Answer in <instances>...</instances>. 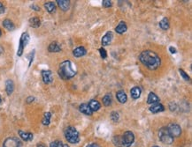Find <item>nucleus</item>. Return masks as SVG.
I'll list each match as a JSON object with an SVG mask.
<instances>
[{
	"instance_id": "1",
	"label": "nucleus",
	"mask_w": 192,
	"mask_h": 147,
	"mask_svg": "<svg viewBox=\"0 0 192 147\" xmlns=\"http://www.w3.org/2000/svg\"><path fill=\"white\" fill-rule=\"evenodd\" d=\"M139 60L150 70H156L161 65L160 57L151 50H144L139 55Z\"/></svg>"
},
{
	"instance_id": "2",
	"label": "nucleus",
	"mask_w": 192,
	"mask_h": 147,
	"mask_svg": "<svg viewBox=\"0 0 192 147\" xmlns=\"http://www.w3.org/2000/svg\"><path fill=\"white\" fill-rule=\"evenodd\" d=\"M135 141L134 133L131 131H126L121 136H115L112 138L114 145L117 147H130Z\"/></svg>"
},
{
	"instance_id": "3",
	"label": "nucleus",
	"mask_w": 192,
	"mask_h": 147,
	"mask_svg": "<svg viewBox=\"0 0 192 147\" xmlns=\"http://www.w3.org/2000/svg\"><path fill=\"white\" fill-rule=\"evenodd\" d=\"M76 74V72L73 69V65L70 61H64L61 63L59 68V75L62 79L67 80L72 79Z\"/></svg>"
},
{
	"instance_id": "4",
	"label": "nucleus",
	"mask_w": 192,
	"mask_h": 147,
	"mask_svg": "<svg viewBox=\"0 0 192 147\" xmlns=\"http://www.w3.org/2000/svg\"><path fill=\"white\" fill-rule=\"evenodd\" d=\"M65 137L66 138V140L71 143V144H77L80 141V136H79V132L77 131V129L74 127H67L65 130Z\"/></svg>"
},
{
	"instance_id": "5",
	"label": "nucleus",
	"mask_w": 192,
	"mask_h": 147,
	"mask_svg": "<svg viewBox=\"0 0 192 147\" xmlns=\"http://www.w3.org/2000/svg\"><path fill=\"white\" fill-rule=\"evenodd\" d=\"M158 138L160 139V141L165 145H171V144L174 143V138L169 134L167 128H165V127H163V128L159 129Z\"/></svg>"
},
{
	"instance_id": "6",
	"label": "nucleus",
	"mask_w": 192,
	"mask_h": 147,
	"mask_svg": "<svg viewBox=\"0 0 192 147\" xmlns=\"http://www.w3.org/2000/svg\"><path fill=\"white\" fill-rule=\"evenodd\" d=\"M167 130H168L169 134L174 138L180 137L182 134L181 126L177 123H170L167 127Z\"/></svg>"
},
{
	"instance_id": "7",
	"label": "nucleus",
	"mask_w": 192,
	"mask_h": 147,
	"mask_svg": "<svg viewBox=\"0 0 192 147\" xmlns=\"http://www.w3.org/2000/svg\"><path fill=\"white\" fill-rule=\"evenodd\" d=\"M28 41H29V35H28V34L27 33H23L21 37H20V45H19V49L18 52H17V55L19 56H20V55H22L23 50H24L25 47L27 46Z\"/></svg>"
},
{
	"instance_id": "8",
	"label": "nucleus",
	"mask_w": 192,
	"mask_h": 147,
	"mask_svg": "<svg viewBox=\"0 0 192 147\" xmlns=\"http://www.w3.org/2000/svg\"><path fill=\"white\" fill-rule=\"evenodd\" d=\"M3 147H22V142L17 138H8L5 140Z\"/></svg>"
},
{
	"instance_id": "9",
	"label": "nucleus",
	"mask_w": 192,
	"mask_h": 147,
	"mask_svg": "<svg viewBox=\"0 0 192 147\" xmlns=\"http://www.w3.org/2000/svg\"><path fill=\"white\" fill-rule=\"evenodd\" d=\"M42 78H43V81L45 84H50L53 80L52 73L51 71H42Z\"/></svg>"
},
{
	"instance_id": "10",
	"label": "nucleus",
	"mask_w": 192,
	"mask_h": 147,
	"mask_svg": "<svg viewBox=\"0 0 192 147\" xmlns=\"http://www.w3.org/2000/svg\"><path fill=\"white\" fill-rule=\"evenodd\" d=\"M112 37H113V35H112V32H107L104 37L102 38V45L103 46H107V45H109L110 43H111V42H112Z\"/></svg>"
},
{
	"instance_id": "11",
	"label": "nucleus",
	"mask_w": 192,
	"mask_h": 147,
	"mask_svg": "<svg viewBox=\"0 0 192 147\" xmlns=\"http://www.w3.org/2000/svg\"><path fill=\"white\" fill-rule=\"evenodd\" d=\"M165 110L164 106L160 103H155V104H152L150 108V111L153 114H157V113H159V112H162V111Z\"/></svg>"
},
{
	"instance_id": "12",
	"label": "nucleus",
	"mask_w": 192,
	"mask_h": 147,
	"mask_svg": "<svg viewBox=\"0 0 192 147\" xmlns=\"http://www.w3.org/2000/svg\"><path fill=\"white\" fill-rule=\"evenodd\" d=\"M86 53H87V50H86V48L84 47H78L73 51V54L75 57L83 56V55H86Z\"/></svg>"
},
{
	"instance_id": "13",
	"label": "nucleus",
	"mask_w": 192,
	"mask_h": 147,
	"mask_svg": "<svg viewBox=\"0 0 192 147\" xmlns=\"http://www.w3.org/2000/svg\"><path fill=\"white\" fill-rule=\"evenodd\" d=\"M79 110L82 112V114L86 115H92V110L91 109V108L89 107L88 104H82L80 107H79Z\"/></svg>"
},
{
	"instance_id": "14",
	"label": "nucleus",
	"mask_w": 192,
	"mask_h": 147,
	"mask_svg": "<svg viewBox=\"0 0 192 147\" xmlns=\"http://www.w3.org/2000/svg\"><path fill=\"white\" fill-rule=\"evenodd\" d=\"M141 88L140 87H138V86H135V87H133L131 90H130V94H131V97L134 99V100H137L138 99L140 96H141Z\"/></svg>"
},
{
	"instance_id": "15",
	"label": "nucleus",
	"mask_w": 192,
	"mask_h": 147,
	"mask_svg": "<svg viewBox=\"0 0 192 147\" xmlns=\"http://www.w3.org/2000/svg\"><path fill=\"white\" fill-rule=\"evenodd\" d=\"M57 3H58L59 6L60 7V9L62 11H67L69 9L70 1H68V0H58Z\"/></svg>"
},
{
	"instance_id": "16",
	"label": "nucleus",
	"mask_w": 192,
	"mask_h": 147,
	"mask_svg": "<svg viewBox=\"0 0 192 147\" xmlns=\"http://www.w3.org/2000/svg\"><path fill=\"white\" fill-rule=\"evenodd\" d=\"M159 101V98L156 95L154 92H150L148 95V99H147V102L148 104H155V103H158Z\"/></svg>"
},
{
	"instance_id": "17",
	"label": "nucleus",
	"mask_w": 192,
	"mask_h": 147,
	"mask_svg": "<svg viewBox=\"0 0 192 147\" xmlns=\"http://www.w3.org/2000/svg\"><path fill=\"white\" fill-rule=\"evenodd\" d=\"M48 50L50 52H59L61 50V47H60V45L57 42H52L49 45Z\"/></svg>"
},
{
	"instance_id": "18",
	"label": "nucleus",
	"mask_w": 192,
	"mask_h": 147,
	"mask_svg": "<svg viewBox=\"0 0 192 147\" xmlns=\"http://www.w3.org/2000/svg\"><path fill=\"white\" fill-rule=\"evenodd\" d=\"M19 135L24 141H31L33 139V134L29 132H24V131L19 130Z\"/></svg>"
},
{
	"instance_id": "19",
	"label": "nucleus",
	"mask_w": 192,
	"mask_h": 147,
	"mask_svg": "<svg viewBox=\"0 0 192 147\" xmlns=\"http://www.w3.org/2000/svg\"><path fill=\"white\" fill-rule=\"evenodd\" d=\"M89 107L91 108V109L93 111H98L101 108V105L100 103L98 102V101H96V100H91V101L89 102Z\"/></svg>"
},
{
	"instance_id": "20",
	"label": "nucleus",
	"mask_w": 192,
	"mask_h": 147,
	"mask_svg": "<svg viewBox=\"0 0 192 147\" xmlns=\"http://www.w3.org/2000/svg\"><path fill=\"white\" fill-rule=\"evenodd\" d=\"M116 97H117V100H118L120 103H125V102L127 101V100H128L127 94L125 93L124 91H122V90L117 92V93H116Z\"/></svg>"
},
{
	"instance_id": "21",
	"label": "nucleus",
	"mask_w": 192,
	"mask_h": 147,
	"mask_svg": "<svg viewBox=\"0 0 192 147\" xmlns=\"http://www.w3.org/2000/svg\"><path fill=\"white\" fill-rule=\"evenodd\" d=\"M13 90H14V84L11 79H8L5 82V91L8 95H11L13 92Z\"/></svg>"
},
{
	"instance_id": "22",
	"label": "nucleus",
	"mask_w": 192,
	"mask_h": 147,
	"mask_svg": "<svg viewBox=\"0 0 192 147\" xmlns=\"http://www.w3.org/2000/svg\"><path fill=\"white\" fill-rule=\"evenodd\" d=\"M127 25H126V23L124 22V21H120L119 23V25L116 27L115 28V31L118 33V34H123V33H125L126 31H127Z\"/></svg>"
},
{
	"instance_id": "23",
	"label": "nucleus",
	"mask_w": 192,
	"mask_h": 147,
	"mask_svg": "<svg viewBox=\"0 0 192 147\" xmlns=\"http://www.w3.org/2000/svg\"><path fill=\"white\" fill-rule=\"evenodd\" d=\"M3 26H4V28H6L7 30H9V31H12V30H14L15 29V26H14V24L12 23V20H10L8 18H6V19H5L4 21H3Z\"/></svg>"
},
{
	"instance_id": "24",
	"label": "nucleus",
	"mask_w": 192,
	"mask_h": 147,
	"mask_svg": "<svg viewBox=\"0 0 192 147\" xmlns=\"http://www.w3.org/2000/svg\"><path fill=\"white\" fill-rule=\"evenodd\" d=\"M29 25H30V27H32V28H39L40 27V25H41V21H40V19L37 17H35V18H31L29 19Z\"/></svg>"
},
{
	"instance_id": "25",
	"label": "nucleus",
	"mask_w": 192,
	"mask_h": 147,
	"mask_svg": "<svg viewBox=\"0 0 192 147\" xmlns=\"http://www.w3.org/2000/svg\"><path fill=\"white\" fill-rule=\"evenodd\" d=\"M44 7L47 10V12H49L50 13H52V12H54L56 11V5H55L54 3H52V2L45 3L44 4Z\"/></svg>"
},
{
	"instance_id": "26",
	"label": "nucleus",
	"mask_w": 192,
	"mask_h": 147,
	"mask_svg": "<svg viewBox=\"0 0 192 147\" xmlns=\"http://www.w3.org/2000/svg\"><path fill=\"white\" fill-rule=\"evenodd\" d=\"M51 118H52V114L50 112H46L45 114L44 115V117H43V124L44 125H49L50 124V122H51Z\"/></svg>"
},
{
	"instance_id": "27",
	"label": "nucleus",
	"mask_w": 192,
	"mask_h": 147,
	"mask_svg": "<svg viewBox=\"0 0 192 147\" xmlns=\"http://www.w3.org/2000/svg\"><path fill=\"white\" fill-rule=\"evenodd\" d=\"M159 27L163 30H167L169 28V20H168V18H164L163 19H161L160 22H159Z\"/></svg>"
},
{
	"instance_id": "28",
	"label": "nucleus",
	"mask_w": 192,
	"mask_h": 147,
	"mask_svg": "<svg viewBox=\"0 0 192 147\" xmlns=\"http://www.w3.org/2000/svg\"><path fill=\"white\" fill-rule=\"evenodd\" d=\"M103 103L106 107H108V106H110L112 104V96H111V94H106L103 98Z\"/></svg>"
},
{
	"instance_id": "29",
	"label": "nucleus",
	"mask_w": 192,
	"mask_h": 147,
	"mask_svg": "<svg viewBox=\"0 0 192 147\" xmlns=\"http://www.w3.org/2000/svg\"><path fill=\"white\" fill-rule=\"evenodd\" d=\"M111 119H112V121L113 122H118L119 119V114L117 112H115V111L112 112V114H111Z\"/></svg>"
},
{
	"instance_id": "30",
	"label": "nucleus",
	"mask_w": 192,
	"mask_h": 147,
	"mask_svg": "<svg viewBox=\"0 0 192 147\" xmlns=\"http://www.w3.org/2000/svg\"><path fill=\"white\" fill-rule=\"evenodd\" d=\"M63 143L59 140H56V141H53L52 143H51L50 145V147H63Z\"/></svg>"
},
{
	"instance_id": "31",
	"label": "nucleus",
	"mask_w": 192,
	"mask_h": 147,
	"mask_svg": "<svg viewBox=\"0 0 192 147\" xmlns=\"http://www.w3.org/2000/svg\"><path fill=\"white\" fill-rule=\"evenodd\" d=\"M179 72H180V74H181V76L183 77V79H185L186 81H189V80H190V77L188 76V74L186 73V72H185L183 71V69H180V70H179Z\"/></svg>"
},
{
	"instance_id": "32",
	"label": "nucleus",
	"mask_w": 192,
	"mask_h": 147,
	"mask_svg": "<svg viewBox=\"0 0 192 147\" xmlns=\"http://www.w3.org/2000/svg\"><path fill=\"white\" fill-rule=\"evenodd\" d=\"M99 53H100L101 57L103 59H105L107 57V53H106V51H105V49L104 48H99Z\"/></svg>"
},
{
	"instance_id": "33",
	"label": "nucleus",
	"mask_w": 192,
	"mask_h": 147,
	"mask_svg": "<svg viewBox=\"0 0 192 147\" xmlns=\"http://www.w3.org/2000/svg\"><path fill=\"white\" fill-rule=\"evenodd\" d=\"M103 5L106 8L110 7V6H112V2L110 0H104L103 1Z\"/></svg>"
},
{
	"instance_id": "34",
	"label": "nucleus",
	"mask_w": 192,
	"mask_h": 147,
	"mask_svg": "<svg viewBox=\"0 0 192 147\" xmlns=\"http://www.w3.org/2000/svg\"><path fill=\"white\" fill-rule=\"evenodd\" d=\"M4 12H5V6L3 5L2 3H0V14H2Z\"/></svg>"
},
{
	"instance_id": "35",
	"label": "nucleus",
	"mask_w": 192,
	"mask_h": 147,
	"mask_svg": "<svg viewBox=\"0 0 192 147\" xmlns=\"http://www.w3.org/2000/svg\"><path fill=\"white\" fill-rule=\"evenodd\" d=\"M169 50H170V52H171L172 54H175V53H176V48H174V47H170V48H169Z\"/></svg>"
},
{
	"instance_id": "36",
	"label": "nucleus",
	"mask_w": 192,
	"mask_h": 147,
	"mask_svg": "<svg viewBox=\"0 0 192 147\" xmlns=\"http://www.w3.org/2000/svg\"><path fill=\"white\" fill-rule=\"evenodd\" d=\"M86 147H100V146H99L98 144H95V143H94V144H90V145H88Z\"/></svg>"
},
{
	"instance_id": "37",
	"label": "nucleus",
	"mask_w": 192,
	"mask_h": 147,
	"mask_svg": "<svg viewBox=\"0 0 192 147\" xmlns=\"http://www.w3.org/2000/svg\"><path fill=\"white\" fill-rule=\"evenodd\" d=\"M35 100V98L34 97H28L27 99V103H30V102H32V101Z\"/></svg>"
},
{
	"instance_id": "38",
	"label": "nucleus",
	"mask_w": 192,
	"mask_h": 147,
	"mask_svg": "<svg viewBox=\"0 0 192 147\" xmlns=\"http://www.w3.org/2000/svg\"><path fill=\"white\" fill-rule=\"evenodd\" d=\"M37 147H47L44 145V144H43V143H39L38 145H37Z\"/></svg>"
},
{
	"instance_id": "39",
	"label": "nucleus",
	"mask_w": 192,
	"mask_h": 147,
	"mask_svg": "<svg viewBox=\"0 0 192 147\" xmlns=\"http://www.w3.org/2000/svg\"><path fill=\"white\" fill-rule=\"evenodd\" d=\"M31 7H32V8H35L34 10H36V11H39V10H40V8H39L38 6H36V5H32Z\"/></svg>"
},
{
	"instance_id": "40",
	"label": "nucleus",
	"mask_w": 192,
	"mask_h": 147,
	"mask_svg": "<svg viewBox=\"0 0 192 147\" xmlns=\"http://www.w3.org/2000/svg\"><path fill=\"white\" fill-rule=\"evenodd\" d=\"M3 51H4V49H3V48H2V47L0 46V55H1L2 53H3Z\"/></svg>"
},
{
	"instance_id": "41",
	"label": "nucleus",
	"mask_w": 192,
	"mask_h": 147,
	"mask_svg": "<svg viewBox=\"0 0 192 147\" xmlns=\"http://www.w3.org/2000/svg\"><path fill=\"white\" fill-rule=\"evenodd\" d=\"M63 147H69V145H63Z\"/></svg>"
},
{
	"instance_id": "42",
	"label": "nucleus",
	"mask_w": 192,
	"mask_h": 147,
	"mask_svg": "<svg viewBox=\"0 0 192 147\" xmlns=\"http://www.w3.org/2000/svg\"><path fill=\"white\" fill-rule=\"evenodd\" d=\"M2 35V32H1V30H0V36Z\"/></svg>"
},
{
	"instance_id": "43",
	"label": "nucleus",
	"mask_w": 192,
	"mask_h": 147,
	"mask_svg": "<svg viewBox=\"0 0 192 147\" xmlns=\"http://www.w3.org/2000/svg\"><path fill=\"white\" fill-rule=\"evenodd\" d=\"M153 147H159V146H157V145H155V146H153Z\"/></svg>"
},
{
	"instance_id": "44",
	"label": "nucleus",
	"mask_w": 192,
	"mask_h": 147,
	"mask_svg": "<svg viewBox=\"0 0 192 147\" xmlns=\"http://www.w3.org/2000/svg\"><path fill=\"white\" fill-rule=\"evenodd\" d=\"M0 102H1V99H0Z\"/></svg>"
}]
</instances>
